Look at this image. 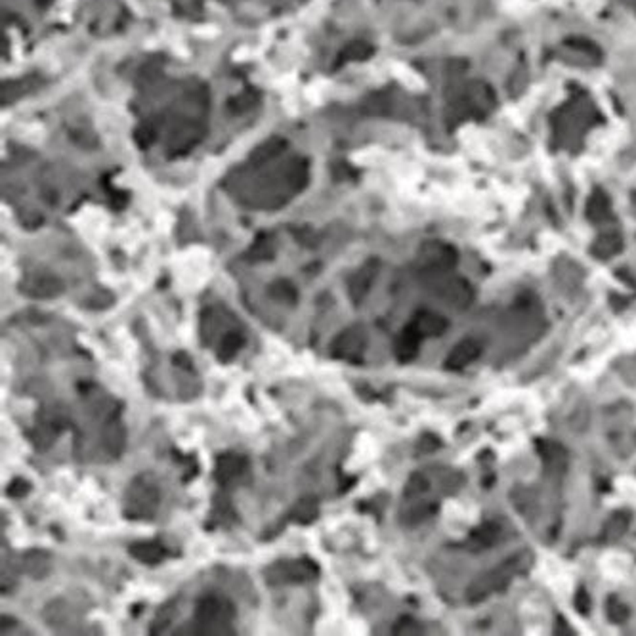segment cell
<instances>
[{
    "mask_svg": "<svg viewBox=\"0 0 636 636\" xmlns=\"http://www.w3.org/2000/svg\"><path fill=\"white\" fill-rule=\"evenodd\" d=\"M270 296L285 306H295L298 302V291L289 279H278L270 285Z\"/></svg>",
    "mask_w": 636,
    "mask_h": 636,
    "instance_id": "21",
    "label": "cell"
},
{
    "mask_svg": "<svg viewBox=\"0 0 636 636\" xmlns=\"http://www.w3.org/2000/svg\"><path fill=\"white\" fill-rule=\"evenodd\" d=\"M174 363L176 365L183 367V369H193V363H191V359L183 354V352H178L174 356Z\"/></svg>",
    "mask_w": 636,
    "mask_h": 636,
    "instance_id": "38",
    "label": "cell"
},
{
    "mask_svg": "<svg viewBox=\"0 0 636 636\" xmlns=\"http://www.w3.org/2000/svg\"><path fill=\"white\" fill-rule=\"evenodd\" d=\"M439 296L449 306H453L457 310H464L474 300V291H472L469 281H464L461 278H451L439 287Z\"/></svg>",
    "mask_w": 636,
    "mask_h": 636,
    "instance_id": "9",
    "label": "cell"
},
{
    "mask_svg": "<svg viewBox=\"0 0 636 636\" xmlns=\"http://www.w3.org/2000/svg\"><path fill=\"white\" fill-rule=\"evenodd\" d=\"M373 52L374 48L371 44H367L363 40H356L342 50L340 60H344V62H363V60H369L373 56Z\"/></svg>",
    "mask_w": 636,
    "mask_h": 636,
    "instance_id": "26",
    "label": "cell"
},
{
    "mask_svg": "<svg viewBox=\"0 0 636 636\" xmlns=\"http://www.w3.org/2000/svg\"><path fill=\"white\" fill-rule=\"evenodd\" d=\"M318 575V565L314 564L308 558H300V560H287V562H279V564L270 565V570L266 572V577L271 583H302V581H310Z\"/></svg>",
    "mask_w": 636,
    "mask_h": 636,
    "instance_id": "5",
    "label": "cell"
},
{
    "mask_svg": "<svg viewBox=\"0 0 636 636\" xmlns=\"http://www.w3.org/2000/svg\"><path fill=\"white\" fill-rule=\"evenodd\" d=\"M606 612H608V617L612 623H625L628 619V608L617 597L608 598Z\"/></svg>",
    "mask_w": 636,
    "mask_h": 636,
    "instance_id": "30",
    "label": "cell"
},
{
    "mask_svg": "<svg viewBox=\"0 0 636 636\" xmlns=\"http://www.w3.org/2000/svg\"><path fill=\"white\" fill-rule=\"evenodd\" d=\"M413 325L422 336H439L446 333L447 319L436 311H419L415 316Z\"/></svg>",
    "mask_w": 636,
    "mask_h": 636,
    "instance_id": "14",
    "label": "cell"
},
{
    "mask_svg": "<svg viewBox=\"0 0 636 636\" xmlns=\"http://www.w3.org/2000/svg\"><path fill=\"white\" fill-rule=\"evenodd\" d=\"M287 147V142L283 138H270L268 142L260 143L255 152L251 153V163L253 165H264L273 157H278L279 153L283 152Z\"/></svg>",
    "mask_w": 636,
    "mask_h": 636,
    "instance_id": "18",
    "label": "cell"
},
{
    "mask_svg": "<svg viewBox=\"0 0 636 636\" xmlns=\"http://www.w3.org/2000/svg\"><path fill=\"white\" fill-rule=\"evenodd\" d=\"M480 354H482V346H480V342L476 338H462L447 354L444 365L449 371H461L466 365H470L472 361H476Z\"/></svg>",
    "mask_w": 636,
    "mask_h": 636,
    "instance_id": "10",
    "label": "cell"
},
{
    "mask_svg": "<svg viewBox=\"0 0 636 636\" xmlns=\"http://www.w3.org/2000/svg\"><path fill=\"white\" fill-rule=\"evenodd\" d=\"M37 2H39V4H42V6H46L50 0H37Z\"/></svg>",
    "mask_w": 636,
    "mask_h": 636,
    "instance_id": "39",
    "label": "cell"
},
{
    "mask_svg": "<svg viewBox=\"0 0 636 636\" xmlns=\"http://www.w3.org/2000/svg\"><path fill=\"white\" fill-rule=\"evenodd\" d=\"M628 527V516L625 512H617V514H613L604 525V541H617L619 537L625 535Z\"/></svg>",
    "mask_w": 636,
    "mask_h": 636,
    "instance_id": "24",
    "label": "cell"
},
{
    "mask_svg": "<svg viewBox=\"0 0 636 636\" xmlns=\"http://www.w3.org/2000/svg\"><path fill=\"white\" fill-rule=\"evenodd\" d=\"M24 570L35 579H42L46 577L50 572V556L42 550H31L24 556Z\"/></svg>",
    "mask_w": 636,
    "mask_h": 636,
    "instance_id": "17",
    "label": "cell"
},
{
    "mask_svg": "<svg viewBox=\"0 0 636 636\" xmlns=\"http://www.w3.org/2000/svg\"><path fill=\"white\" fill-rule=\"evenodd\" d=\"M125 442H127V434H125V428L120 424L111 422V424L105 426L104 444L113 455H119L125 449Z\"/></svg>",
    "mask_w": 636,
    "mask_h": 636,
    "instance_id": "23",
    "label": "cell"
},
{
    "mask_svg": "<svg viewBox=\"0 0 636 636\" xmlns=\"http://www.w3.org/2000/svg\"><path fill=\"white\" fill-rule=\"evenodd\" d=\"M421 338L422 334L415 329V325H407L401 333L396 336L394 342V352H396V358L401 363H409L417 358V354L421 350Z\"/></svg>",
    "mask_w": 636,
    "mask_h": 636,
    "instance_id": "11",
    "label": "cell"
},
{
    "mask_svg": "<svg viewBox=\"0 0 636 636\" xmlns=\"http://www.w3.org/2000/svg\"><path fill=\"white\" fill-rule=\"evenodd\" d=\"M499 525L491 524V522H487V524L480 525L476 527L474 531H472V543H476V547H493L495 543L499 541Z\"/></svg>",
    "mask_w": 636,
    "mask_h": 636,
    "instance_id": "25",
    "label": "cell"
},
{
    "mask_svg": "<svg viewBox=\"0 0 636 636\" xmlns=\"http://www.w3.org/2000/svg\"><path fill=\"white\" fill-rule=\"evenodd\" d=\"M610 210H612V205H610V201L606 197V193H602L600 190L594 191L590 195L589 203H587V218L592 224H600L610 216Z\"/></svg>",
    "mask_w": 636,
    "mask_h": 636,
    "instance_id": "19",
    "label": "cell"
},
{
    "mask_svg": "<svg viewBox=\"0 0 636 636\" xmlns=\"http://www.w3.org/2000/svg\"><path fill=\"white\" fill-rule=\"evenodd\" d=\"M231 617H233V608L224 598H201L195 608V627L203 628L201 633H215L212 628L230 627Z\"/></svg>",
    "mask_w": 636,
    "mask_h": 636,
    "instance_id": "3",
    "label": "cell"
},
{
    "mask_svg": "<svg viewBox=\"0 0 636 636\" xmlns=\"http://www.w3.org/2000/svg\"><path fill=\"white\" fill-rule=\"evenodd\" d=\"M621 248H623V239H621L619 233L617 231H604L594 239L590 253H592V256H597L598 260H608V258L619 255Z\"/></svg>",
    "mask_w": 636,
    "mask_h": 636,
    "instance_id": "13",
    "label": "cell"
},
{
    "mask_svg": "<svg viewBox=\"0 0 636 636\" xmlns=\"http://www.w3.org/2000/svg\"><path fill=\"white\" fill-rule=\"evenodd\" d=\"M308 178H310V174H308V165H306V161H295V163L289 167V170H287V182H289V185L296 191L302 190L304 185L308 183Z\"/></svg>",
    "mask_w": 636,
    "mask_h": 636,
    "instance_id": "28",
    "label": "cell"
},
{
    "mask_svg": "<svg viewBox=\"0 0 636 636\" xmlns=\"http://www.w3.org/2000/svg\"><path fill=\"white\" fill-rule=\"evenodd\" d=\"M275 256V245L270 235H258L248 251V258L253 260H271Z\"/></svg>",
    "mask_w": 636,
    "mask_h": 636,
    "instance_id": "27",
    "label": "cell"
},
{
    "mask_svg": "<svg viewBox=\"0 0 636 636\" xmlns=\"http://www.w3.org/2000/svg\"><path fill=\"white\" fill-rule=\"evenodd\" d=\"M155 138H157V130H155L152 122H143V125L136 128L134 140L140 147H149Z\"/></svg>",
    "mask_w": 636,
    "mask_h": 636,
    "instance_id": "32",
    "label": "cell"
},
{
    "mask_svg": "<svg viewBox=\"0 0 636 636\" xmlns=\"http://www.w3.org/2000/svg\"><path fill=\"white\" fill-rule=\"evenodd\" d=\"M459 260V255L451 245L447 243H439V241H430L424 243L417 256V264L421 266V270L430 271V273H444L453 268Z\"/></svg>",
    "mask_w": 636,
    "mask_h": 636,
    "instance_id": "4",
    "label": "cell"
},
{
    "mask_svg": "<svg viewBox=\"0 0 636 636\" xmlns=\"http://www.w3.org/2000/svg\"><path fill=\"white\" fill-rule=\"evenodd\" d=\"M524 560L525 554H522V556H516L514 560H509V562L493 567L491 572L476 577L466 589V598L470 602H480V600H485L489 594L502 590L520 570H524Z\"/></svg>",
    "mask_w": 636,
    "mask_h": 636,
    "instance_id": "1",
    "label": "cell"
},
{
    "mask_svg": "<svg viewBox=\"0 0 636 636\" xmlns=\"http://www.w3.org/2000/svg\"><path fill=\"white\" fill-rule=\"evenodd\" d=\"M29 489H31V485H29L27 480H24V478H14L8 484V487H6V493H8V497L19 499V497H25V495L29 493Z\"/></svg>",
    "mask_w": 636,
    "mask_h": 636,
    "instance_id": "33",
    "label": "cell"
},
{
    "mask_svg": "<svg viewBox=\"0 0 636 636\" xmlns=\"http://www.w3.org/2000/svg\"><path fill=\"white\" fill-rule=\"evenodd\" d=\"M243 344H245V338L239 333H226L220 344H218V359L224 363L231 361L237 356V352L243 348Z\"/></svg>",
    "mask_w": 636,
    "mask_h": 636,
    "instance_id": "22",
    "label": "cell"
},
{
    "mask_svg": "<svg viewBox=\"0 0 636 636\" xmlns=\"http://www.w3.org/2000/svg\"><path fill=\"white\" fill-rule=\"evenodd\" d=\"M428 480L424 478V474H413L409 478V482L406 485V497L407 499H415V497H421L422 493L428 491Z\"/></svg>",
    "mask_w": 636,
    "mask_h": 636,
    "instance_id": "31",
    "label": "cell"
},
{
    "mask_svg": "<svg viewBox=\"0 0 636 636\" xmlns=\"http://www.w3.org/2000/svg\"><path fill=\"white\" fill-rule=\"evenodd\" d=\"M159 505V491L145 476L136 478L128 487L125 514L128 518H149Z\"/></svg>",
    "mask_w": 636,
    "mask_h": 636,
    "instance_id": "2",
    "label": "cell"
},
{
    "mask_svg": "<svg viewBox=\"0 0 636 636\" xmlns=\"http://www.w3.org/2000/svg\"><path fill=\"white\" fill-rule=\"evenodd\" d=\"M367 346V333L363 325H352L342 331L331 344V354L334 358L346 361H358Z\"/></svg>",
    "mask_w": 636,
    "mask_h": 636,
    "instance_id": "6",
    "label": "cell"
},
{
    "mask_svg": "<svg viewBox=\"0 0 636 636\" xmlns=\"http://www.w3.org/2000/svg\"><path fill=\"white\" fill-rule=\"evenodd\" d=\"M24 291L25 295L33 296V298H54L64 293V283L56 275H39V278H33L24 287Z\"/></svg>",
    "mask_w": 636,
    "mask_h": 636,
    "instance_id": "12",
    "label": "cell"
},
{
    "mask_svg": "<svg viewBox=\"0 0 636 636\" xmlns=\"http://www.w3.org/2000/svg\"><path fill=\"white\" fill-rule=\"evenodd\" d=\"M573 608L577 610V613L581 615H589L590 612V594L587 592V589L579 587L575 597H573Z\"/></svg>",
    "mask_w": 636,
    "mask_h": 636,
    "instance_id": "34",
    "label": "cell"
},
{
    "mask_svg": "<svg viewBox=\"0 0 636 636\" xmlns=\"http://www.w3.org/2000/svg\"><path fill=\"white\" fill-rule=\"evenodd\" d=\"M247 472L248 461L245 457H241V455L237 453H226L216 461V480H218V484L224 485V487L241 484L243 478H247Z\"/></svg>",
    "mask_w": 636,
    "mask_h": 636,
    "instance_id": "7",
    "label": "cell"
},
{
    "mask_svg": "<svg viewBox=\"0 0 636 636\" xmlns=\"http://www.w3.org/2000/svg\"><path fill=\"white\" fill-rule=\"evenodd\" d=\"M394 633H396V635H421L422 627L417 621L407 617V619L399 621L398 625H396V628H394Z\"/></svg>",
    "mask_w": 636,
    "mask_h": 636,
    "instance_id": "35",
    "label": "cell"
},
{
    "mask_svg": "<svg viewBox=\"0 0 636 636\" xmlns=\"http://www.w3.org/2000/svg\"><path fill=\"white\" fill-rule=\"evenodd\" d=\"M172 606L174 604H167L165 608H163V610H159V613H157V619H155L153 625L161 623V627H167L168 623L172 621V617H174V608H172Z\"/></svg>",
    "mask_w": 636,
    "mask_h": 636,
    "instance_id": "37",
    "label": "cell"
},
{
    "mask_svg": "<svg viewBox=\"0 0 636 636\" xmlns=\"http://www.w3.org/2000/svg\"><path fill=\"white\" fill-rule=\"evenodd\" d=\"M128 552H130V556L136 558L138 562L147 565H157L165 560V549L161 547L159 543L155 541L132 543V545L128 547Z\"/></svg>",
    "mask_w": 636,
    "mask_h": 636,
    "instance_id": "15",
    "label": "cell"
},
{
    "mask_svg": "<svg viewBox=\"0 0 636 636\" xmlns=\"http://www.w3.org/2000/svg\"><path fill=\"white\" fill-rule=\"evenodd\" d=\"M318 499H314V497H302V499L291 509V514H289V516H291V520L298 522V524H310V522H314V520L318 518Z\"/></svg>",
    "mask_w": 636,
    "mask_h": 636,
    "instance_id": "20",
    "label": "cell"
},
{
    "mask_svg": "<svg viewBox=\"0 0 636 636\" xmlns=\"http://www.w3.org/2000/svg\"><path fill=\"white\" fill-rule=\"evenodd\" d=\"M539 446V453H541L543 461L547 464V469L552 470H560L564 469L565 462H567V453H565V449L560 444H554V442H537Z\"/></svg>",
    "mask_w": 636,
    "mask_h": 636,
    "instance_id": "16",
    "label": "cell"
},
{
    "mask_svg": "<svg viewBox=\"0 0 636 636\" xmlns=\"http://www.w3.org/2000/svg\"><path fill=\"white\" fill-rule=\"evenodd\" d=\"M256 102H258V94H255L253 90H247V92H241L235 98H231L228 107H230L231 113H245L248 109H253V105Z\"/></svg>",
    "mask_w": 636,
    "mask_h": 636,
    "instance_id": "29",
    "label": "cell"
},
{
    "mask_svg": "<svg viewBox=\"0 0 636 636\" xmlns=\"http://www.w3.org/2000/svg\"><path fill=\"white\" fill-rule=\"evenodd\" d=\"M379 273V262L376 260H367L350 279H348V295L356 306L363 302V298L369 295L371 287Z\"/></svg>",
    "mask_w": 636,
    "mask_h": 636,
    "instance_id": "8",
    "label": "cell"
},
{
    "mask_svg": "<svg viewBox=\"0 0 636 636\" xmlns=\"http://www.w3.org/2000/svg\"><path fill=\"white\" fill-rule=\"evenodd\" d=\"M437 447H439V439L436 436H432V434H424L421 437V442H419V451L421 453H432V451H436Z\"/></svg>",
    "mask_w": 636,
    "mask_h": 636,
    "instance_id": "36",
    "label": "cell"
}]
</instances>
